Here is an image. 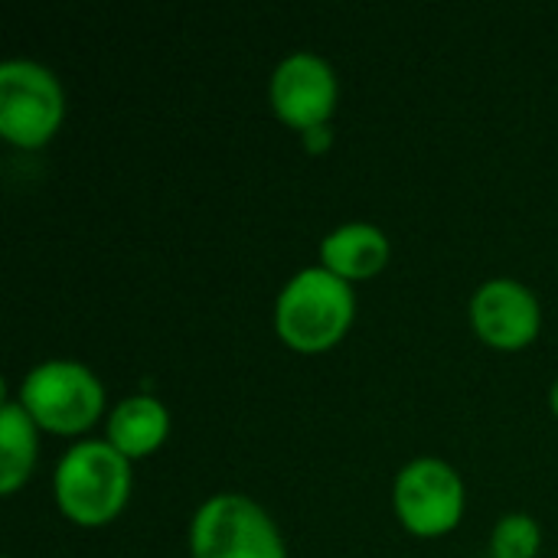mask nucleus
<instances>
[{"instance_id":"f257e3e1","label":"nucleus","mask_w":558,"mask_h":558,"mask_svg":"<svg viewBox=\"0 0 558 558\" xmlns=\"http://www.w3.org/2000/svg\"><path fill=\"white\" fill-rule=\"evenodd\" d=\"M356 314V298L347 278L324 265L301 268L275 301L278 337L301 353H320L343 340Z\"/></svg>"},{"instance_id":"f03ea898","label":"nucleus","mask_w":558,"mask_h":558,"mask_svg":"<svg viewBox=\"0 0 558 558\" xmlns=\"http://www.w3.org/2000/svg\"><path fill=\"white\" fill-rule=\"evenodd\" d=\"M52 494L72 523L105 526L131 497V461L111 441H78L59 458Z\"/></svg>"},{"instance_id":"7ed1b4c3","label":"nucleus","mask_w":558,"mask_h":558,"mask_svg":"<svg viewBox=\"0 0 558 558\" xmlns=\"http://www.w3.org/2000/svg\"><path fill=\"white\" fill-rule=\"evenodd\" d=\"M20 405L56 435H78L105 412L101 379L78 360H46L20 383Z\"/></svg>"},{"instance_id":"20e7f679","label":"nucleus","mask_w":558,"mask_h":558,"mask_svg":"<svg viewBox=\"0 0 558 558\" xmlns=\"http://www.w3.org/2000/svg\"><path fill=\"white\" fill-rule=\"evenodd\" d=\"M193 558H288L275 520L245 494L209 497L190 523Z\"/></svg>"},{"instance_id":"39448f33","label":"nucleus","mask_w":558,"mask_h":558,"mask_svg":"<svg viewBox=\"0 0 558 558\" xmlns=\"http://www.w3.org/2000/svg\"><path fill=\"white\" fill-rule=\"evenodd\" d=\"M65 95L56 72L33 59L0 62V134L16 147H43L62 124Z\"/></svg>"},{"instance_id":"423d86ee","label":"nucleus","mask_w":558,"mask_h":558,"mask_svg":"<svg viewBox=\"0 0 558 558\" xmlns=\"http://www.w3.org/2000/svg\"><path fill=\"white\" fill-rule=\"evenodd\" d=\"M392 504L409 533L441 536L461 523L464 481L441 458H415L396 474Z\"/></svg>"},{"instance_id":"0eeeda50","label":"nucleus","mask_w":558,"mask_h":558,"mask_svg":"<svg viewBox=\"0 0 558 558\" xmlns=\"http://www.w3.org/2000/svg\"><path fill=\"white\" fill-rule=\"evenodd\" d=\"M337 72L333 65L307 49L288 52L271 72L275 114L301 134L327 124L337 108Z\"/></svg>"},{"instance_id":"6e6552de","label":"nucleus","mask_w":558,"mask_h":558,"mask_svg":"<svg viewBox=\"0 0 558 558\" xmlns=\"http://www.w3.org/2000/svg\"><path fill=\"white\" fill-rule=\"evenodd\" d=\"M471 324L487 347L520 350L536 340L543 314L536 294L513 278H490L471 298Z\"/></svg>"},{"instance_id":"1a4fd4ad","label":"nucleus","mask_w":558,"mask_h":558,"mask_svg":"<svg viewBox=\"0 0 558 558\" xmlns=\"http://www.w3.org/2000/svg\"><path fill=\"white\" fill-rule=\"evenodd\" d=\"M389 235L373 226V222H343L333 232L324 235L320 242V262L333 275L356 281V278H373L376 271L386 268L389 262Z\"/></svg>"},{"instance_id":"9d476101","label":"nucleus","mask_w":558,"mask_h":558,"mask_svg":"<svg viewBox=\"0 0 558 558\" xmlns=\"http://www.w3.org/2000/svg\"><path fill=\"white\" fill-rule=\"evenodd\" d=\"M170 432V412L154 396H128L108 415V441L131 461L157 451Z\"/></svg>"},{"instance_id":"9b49d317","label":"nucleus","mask_w":558,"mask_h":558,"mask_svg":"<svg viewBox=\"0 0 558 558\" xmlns=\"http://www.w3.org/2000/svg\"><path fill=\"white\" fill-rule=\"evenodd\" d=\"M33 415L20 405V399H7L0 405V490L13 494L26 484L36 468L39 438Z\"/></svg>"},{"instance_id":"f8f14e48","label":"nucleus","mask_w":558,"mask_h":558,"mask_svg":"<svg viewBox=\"0 0 558 558\" xmlns=\"http://www.w3.org/2000/svg\"><path fill=\"white\" fill-rule=\"evenodd\" d=\"M543 543L539 523L530 513H507L490 536L494 558H536Z\"/></svg>"},{"instance_id":"ddd939ff","label":"nucleus","mask_w":558,"mask_h":558,"mask_svg":"<svg viewBox=\"0 0 558 558\" xmlns=\"http://www.w3.org/2000/svg\"><path fill=\"white\" fill-rule=\"evenodd\" d=\"M330 141H333V134H330V128H327V124L304 131V147H307L311 154H324V150L330 147Z\"/></svg>"},{"instance_id":"4468645a","label":"nucleus","mask_w":558,"mask_h":558,"mask_svg":"<svg viewBox=\"0 0 558 558\" xmlns=\"http://www.w3.org/2000/svg\"><path fill=\"white\" fill-rule=\"evenodd\" d=\"M549 405H553V412L558 415V379L553 383V392H549Z\"/></svg>"}]
</instances>
